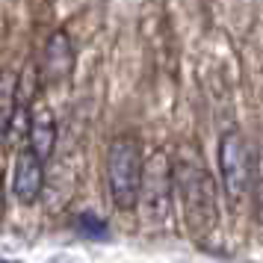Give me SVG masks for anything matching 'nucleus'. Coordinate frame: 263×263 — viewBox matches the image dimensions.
I'll return each instance as SVG.
<instances>
[{"label":"nucleus","mask_w":263,"mask_h":263,"mask_svg":"<svg viewBox=\"0 0 263 263\" xmlns=\"http://www.w3.org/2000/svg\"><path fill=\"white\" fill-rule=\"evenodd\" d=\"M142 145L133 136H116L107 148V186L119 210H133L139 204L142 186Z\"/></svg>","instance_id":"nucleus-1"},{"label":"nucleus","mask_w":263,"mask_h":263,"mask_svg":"<svg viewBox=\"0 0 263 263\" xmlns=\"http://www.w3.org/2000/svg\"><path fill=\"white\" fill-rule=\"evenodd\" d=\"M175 172V186L180 190L183 210H186V225L195 237H204L216 225V183L204 172L201 163H178Z\"/></svg>","instance_id":"nucleus-2"},{"label":"nucleus","mask_w":263,"mask_h":263,"mask_svg":"<svg viewBox=\"0 0 263 263\" xmlns=\"http://www.w3.org/2000/svg\"><path fill=\"white\" fill-rule=\"evenodd\" d=\"M219 172H222V190L228 198H242L251 183V160L249 145L239 130H225L219 139Z\"/></svg>","instance_id":"nucleus-3"},{"label":"nucleus","mask_w":263,"mask_h":263,"mask_svg":"<svg viewBox=\"0 0 263 263\" xmlns=\"http://www.w3.org/2000/svg\"><path fill=\"white\" fill-rule=\"evenodd\" d=\"M172 190H175L172 163H168L166 151H157L142 166V186H139V198H142L151 219H166L168 216V210H172Z\"/></svg>","instance_id":"nucleus-4"},{"label":"nucleus","mask_w":263,"mask_h":263,"mask_svg":"<svg viewBox=\"0 0 263 263\" xmlns=\"http://www.w3.org/2000/svg\"><path fill=\"white\" fill-rule=\"evenodd\" d=\"M12 190L21 204H36L42 190H45V166H42V160L30 148H24L18 154V160H15Z\"/></svg>","instance_id":"nucleus-5"},{"label":"nucleus","mask_w":263,"mask_h":263,"mask_svg":"<svg viewBox=\"0 0 263 263\" xmlns=\"http://www.w3.org/2000/svg\"><path fill=\"white\" fill-rule=\"evenodd\" d=\"M74 68V48H71V36L65 30L50 33L48 45H45V80L48 83H62Z\"/></svg>","instance_id":"nucleus-6"},{"label":"nucleus","mask_w":263,"mask_h":263,"mask_svg":"<svg viewBox=\"0 0 263 263\" xmlns=\"http://www.w3.org/2000/svg\"><path fill=\"white\" fill-rule=\"evenodd\" d=\"M27 136H30V151L45 163L53 154V148H57V121H53V112L48 107H39L30 112Z\"/></svg>","instance_id":"nucleus-7"},{"label":"nucleus","mask_w":263,"mask_h":263,"mask_svg":"<svg viewBox=\"0 0 263 263\" xmlns=\"http://www.w3.org/2000/svg\"><path fill=\"white\" fill-rule=\"evenodd\" d=\"M39 89H42V71H39L36 62H27L18 80H15V89H12V116H24L30 119L33 112V104L39 98Z\"/></svg>","instance_id":"nucleus-8"},{"label":"nucleus","mask_w":263,"mask_h":263,"mask_svg":"<svg viewBox=\"0 0 263 263\" xmlns=\"http://www.w3.org/2000/svg\"><path fill=\"white\" fill-rule=\"evenodd\" d=\"M77 231L86 237H107V222L98 219L95 213H80L77 216Z\"/></svg>","instance_id":"nucleus-9"},{"label":"nucleus","mask_w":263,"mask_h":263,"mask_svg":"<svg viewBox=\"0 0 263 263\" xmlns=\"http://www.w3.org/2000/svg\"><path fill=\"white\" fill-rule=\"evenodd\" d=\"M9 124H12V104H0V142L6 139Z\"/></svg>","instance_id":"nucleus-10"},{"label":"nucleus","mask_w":263,"mask_h":263,"mask_svg":"<svg viewBox=\"0 0 263 263\" xmlns=\"http://www.w3.org/2000/svg\"><path fill=\"white\" fill-rule=\"evenodd\" d=\"M254 219H257V225L263 231V178L257 180V186H254Z\"/></svg>","instance_id":"nucleus-11"},{"label":"nucleus","mask_w":263,"mask_h":263,"mask_svg":"<svg viewBox=\"0 0 263 263\" xmlns=\"http://www.w3.org/2000/svg\"><path fill=\"white\" fill-rule=\"evenodd\" d=\"M0 219H3V172H0Z\"/></svg>","instance_id":"nucleus-12"},{"label":"nucleus","mask_w":263,"mask_h":263,"mask_svg":"<svg viewBox=\"0 0 263 263\" xmlns=\"http://www.w3.org/2000/svg\"><path fill=\"white\" fill-rule=\"evenodd\" d=\"M0 263H18V260H0Z\"/></svg>","instance_id":"nucleus-13"},{"label":"nucleus","mask_w":263,"mask_h":263,"mask_svg":"<svg viewBox=\"0 0 263 263\" xmlns=\"http://www.w3.org/2000/svg\"><path fill=\"white\" fill-rule=\"evenodd\" d=\"M53 263H68V260H53Z\"/></svg>","instance_id":"nucleus-14"}]
</instances>
